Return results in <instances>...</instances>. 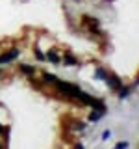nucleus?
Listing matches in <instances>:
<instances>
[{
    "label": "nucleus",
    "instance_id": "f257e3e1",
    "mask_svg": "<svg viewBox=\"0 0 139 149\" xmlns=\"http://www.w3.org/2000/svg\"><path fill=\"white\" fill-rule=\"evenodd\" d=\"M56 88H58L59 91L63 93V95H69V97H74L76 99L78 97V93H80L82 90L78 86H74V84H69V82H61V80H56Z\"/></svg>",
    "mask_w": 139,
    "mask_h": 149
},
{
    "label": "nucleus",
    "instance_id": "f03ea898",
    "mask_svg": "<svg viewBox=\"0 0 139 149\" xmlns=\"http://www.w3.org/2000/svg\"><path fill=\"white\" fill-rule=\"evenodd\" d=\"M106 82H108V86L111 88V90H119L122 84H120V80H119V77H115V74H106V78H104Z\"/></svg>",
    "mask_w": 139,
    "mask_h": 149
},
{
    "label": "nucleus",
    "instance_id": "7ed1b4c3",
    "mask_svg": "<svg viewBox=\"0 0 139 149\" xmlns=\"http://www.w3.org/2000/svg\"><path fill=\"white\" fill-rule=\"evenodd\" d=\"M15 58H19V49H13V50H9V52L2 54L0 56V63H8V62H11V60H15Z\"/></svg>",
    "mask_w": 139,
    "mask_h": 149
},
{
    "label": "nucleus",
    "instance_id": "20e7f679",
    "mask_svg": "<svg viewBox=\"0 0 139 149\" xmlns=\"http://www.w3.org/2000/svg\"><path fill=\"white\" fill-rule=\"evenodd\" d=\"M106 112H100V110H93L91 116H89V121H93V123H96L98 119H102V116H104Z\"/></svg>",
    "mask_w": 139,
    "mask_h": 149
},
{
    "label": "nucleus",
    "instance_id": "39448f33",
    "mask_svg": "<svg viewBox=\"0 0 139 149\" xmlns=\"http://www.w3.org/2000/svg\"><path fill=\"white\" fill-rule=\"evenodd\" d=\"M45 58H46V60H50V62H52V63H59V56L56 54L54 50H48V54H46Z\"/></svg>",
    "mask_w": 139,
    "mask_h": 149
},
{
    "label": "nucleus",
    "instance_id": "423d86ee",
    "mask_svg": "<svg viewBox=\"0 0 139 149\" xmlns=\"http://www.w3.org/2000/svg\"><path fill=\"white\" fill-rule=\"evenodd\" d=\"M130 90H132L130 86H120V88H119V99H124V97H128Z\"/></svg>",
    "mask_w": 139,
    "mask_h": 149
},
{
    "label": "nucleus",
    "instance_id": "0eeeda50",
    "mask_svg": "<svg viewBox=\"0 0 139 149\" xmlns=\"http://www.w3.org/2000/svg\"><path fill=\"white\" fill-rule=\"evenodd\" d=\"M21 71L24 73V74H34V73H35V69H34V65H26V63H22V65H21Z\"/></svg>",
    "mask_w": 139,
    "mask_h": 149
},
{
    "label": "nucleus",
    "instance_id": "6e6552de",
    "mask_svg": "<svg viewBox=\"0 0 139 149\" xmlns=\"http://www.w3.org/2000/svg\"><path fill=\"white\" fill-rule=\"evenodd\" d=\"M63 63H65V65H76V63H78V60L74 58V56L67 54V56H65V58H63Z\"/></svg>",
    "mask_w": 139,
    "mask_h": 149
},
{
    "label": "nucleus",
    "instance_id": "1a4fd4ad",
    "mask_svg": "<svg viewBox=\"0 0 139 149\" xmlns=\"http://www.w3.org/2000/svg\"><path fill=\"white\" fill-rule=\"evenodd\" d=\"M43 77H45V82H56V80H58L56 74H52V73H45Z\"/></svg>",
    "mask_w": 139,
    "mask_h": 149
},
{
    "label": "nucleus",
    "instance_id": "9d476101",
    "mask_svg": "<svg viewBox=\"0 0 139 149\" xmlns=\"http://www.w3.org/2000/svg\"><path fill=\"white\" fill-rule=\"evenodd\" d=\"M106 74H108V73H106V71H104L102 67H98V69H96V78H100V80H104V78H106Z\"/></svg>",
    "mask_w": 139,
    "mask_h": 149
},
{
    "label": "nucleus",
    "instance_id": "9b49d317",
    "mask_svg": "<svg viewBox=\"0 0 139 149\" xmlns=\"http://www.w3.org/2000/svg\"><path fill=\"white\" fill-rule=\"evenodd\" d=\"M35 56H37V60H41V62H43V60H45V54L41 52L39 49H35Z\"/></svg>",
    "mask_w": 139,
    "mask_h": 149
},
{
    "label": "nucleus",
    "instance_id": "f8f14e48",
    "mask_svg": "<svg viewBox=\"0 0 139 149\" xmlns=\"http://www.w3.org/2000/svg\"><path fill=\"white\" fill-rule=\"evenodd\" d=\"M115 149H128V142H120V143H117V147Z\"/></svg>",
    "mask_w": 139,
    "mask_h": 149
},
{
    "label": "nucleus",
    "instance_id": "ddd939ff",
    "mask_svg": "<svg viewBox=\"0 0 139 149\" xmlns=\"http://www.w3.org/2000/svg\"><path fill=\"white\" fill-rule=\"evenodd\" d=\"M109 136H111L109 130H104V132H102V140H104V142H106V140H109Z\"/></svg>",
    "mask_w": 139,
    "mask_h": 149
},
{
    "label": "nucleus",
    "instance_id": "4468645a",
    "mask_svg": "<svg viewBox=\"0 0 139 149\" xmlns=\"http://www.w3.org/2000/svg\"><path fill=\"white\" fill-rule=\"evenodd\" d=\"M74 149H83V146H82V143H78V146L74 147Z\"/></svg>",
    "mask_w": 139,
    "mask_h": 149
},
{
    "label": "nucleus",
    "instance_id": "2eb2a0df",
    "mask_svg": "<svg viewBox=\"0 0 139 149\" xmlns=\"http://www.w3.org/2000/svg\"><path fill=\"white\" fill-rule=\"evenodd\" d=\"M0 132H4V127H2V125H0Z\"/></svg>",
    "mask_w": 139,
    "mask_h": 149
},
{
    "label": "nucleus",
    "instance_id": "dca6fc26",
    "mask_svg": "<svg viewBox=\"0 0 139 149\" xmlns=\"http://www.w3.org/2000/svg\"><path fill=\"white\" fill-rule=\"evenodd\" d=\"M0 149H4V147H2V146H0Z\"/></svg>",
    "mask_w": 139,
    "mask_h": 149
}]
</instances>
